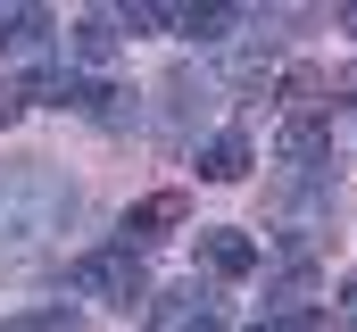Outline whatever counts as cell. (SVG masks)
I'll use <instances>...</instances> for the list:
<instances>
[{
    "label": "cell",
    "mask_w": 357,
    "mask_h": 332,
    "mask_svg": "<svg viewBox=\"0 0 357 332\" xmlns=\"http://www.w3.org/2000/svg\"><path fill=\"white\" fill-rule=\"evenodd\" d=\"M25 116V100H17V83H0V125H17Z\"/></svg>",
    "instance_id": "obj_14"
},
{
    "label": "cell",
    "mask_w": 357,
    "mask_h": 332,
    "mask_svg": "<svg viewBox=\"0 0 357 332\" xmlns=\"http://www.w3.org/2000/svg\"><path fill=\"white\" fill-rule=\"evenodd\" d=\"M341 25H349V33H357V8H349V17H341Z\"/></svg>",
    "instance_id": "obj_15"
},
{
    "label": "cell",
    "mask_w": 357,
    "mask_h": 332,
    "mask_svg": "<svg viewBox=\"0 0 357 332\" xmlns=\"http://www.w3.org/2000/svg\"><path fill=\"white\" fill-rule=\"evenodd\" d=\"M116 17V33H158V25H175V8H158V0H125V8H108Z\"/></svg>",
    "instance_id": "obj_11"
},
{
    "label": "cell",
    "mask_w": 357,
    "mask_h": 332,
    "mask_svg": "<svg viewBox=\"0 0 357 332\" xmlns=\"http://www.w3.org/2000/svg\"><path fill=\"white\" fill-rule=\"evenodd\" d=\"M324 158H333V116H291L282 125V166L324 174Z\"/></svg>",
    "instance_id": "obj_6"
},
{
    "label": "cell",
    "mask_w": 357,
    "mask_h": 332,
    "mask_svg": "<svg viewBox=\"0 0 357 332\" xmlns=\"http://www.w3.org/2000/svg\"><path fill=\"white\" fill-rule=\"evenodd\" d=\"M75 291H84V299H108V308H150V274H142V257L116 249V241L75 257Z\"/></svg>",
    "instance_id": "obj_1"
},
{
    "label": "cell",
    "mask_w": 357,
    "mask_h": 332,
    "mask_svg": "<svg viewBox=\"0 0 357 332\" xmlns=\"http://www.w3.org/2000/svg\"><path fill=\"white\" fill-rule=\"evenodd\" d=\"M50 8H0V59H42L50 50Z\"/></svg>",
    "instance_id": "obj_7"
},
{
    "label": "cell",
    "mask_w": 357,
    "mask_h": 332,
    "mask_svg": "<svg viewBox=\"0 0 357 332\" xmlns=\"http://www.w3.org/2000/svg\"><path fill=\"white\" fill-rule=\"evenodd\" d=\"M333 316H341V324L357 332V274H349V282H341V291H333Z\"/></svg>",
    "instance_id": "obj_13"
},
{
    "label": "cell",
    "mask_w": 357,
    "mask_h": 332,
    "mask_svg": "<svg viewBox=\"0 0 357 332\" xmlns=\"http://www.w3.org/2000/svg\"><path fill=\"white\" fill-rule=\"evenodd\" d=\"M183 216H191V199H183V191H150L142 208H125V225H116V249H133V257H142L150 241H167Z\"/></svg>",
    "instance_id": "obj_3"
},
{
    "label": "cell",
    "mask_w": 357,
    "mask_h": 332,
    "mask_svg": "<svg viewBox=\"0 0 357 332\" xmlns=\"http://www.w3.org/2000/svg\"><path fill=\"white\" fill-rule=\"evenodd\" d=\"M274 59H282V42H274V33H258V42H241V50L225 59V75L241 83V91H258V83L274 75Z\"/></svg>",
    "instance_id": "obj_10"
},
{
    "label": "cell",
    "mask_w": 357,
    "mask_h": 332,
    "mask_svg": "<svg viewBox=\"0 0 357 332\" xmlns=\"http://www.w3.org/2000/svg\"><path fill=\"white\" fill-rule=\"evenodd\" d=\"M199 266H208L216 282H241V274H258V241H250L241 225H208V233H199Z\"/></svg>",
    "instance_id": "obj_5"
},
{
    "label": "cell",
    "mask_w": 357,
    "mask_h": 332,
    "mask_svg": "<svg viewBox=\"0 0 357 332\" xmlns=\"http://www.w3.org/2000/svg\"><path fill=\"white\" fill-rule=\"evenodd\" d=\"M116 42H125V33H116L108 8L75 17V25H67V75H75V67H84V75H108V67H116Z\"/></svg>",
    "instance_id": "obj_4"
},
{
    "label": "cell",
    "mask_w": 357,
    "mask_h": 332,
    "mask_svg": "<svg viewBox=\"0 0 357 332\" xmlns=\"http://www.w3.org/2000/svg\"><path fill=\"white\" fill-rule=\"evenodd\" d=\"M233 25H241V8H175V33L199 50H233Z\"/></svg>",
    "instance_id": "obj_9"
},
{
    "label": "cell",
    "mask_w": 357,
    "mask_h": 332,
    "mask_svg": "<svg viewBox=\"0 0 357 332\" xmlns=\"http://www.w3.org/2000/svg\"><path fill=\"white\" fill-rule=\"evenodd\" d=\"M250 166H258L250 133H208V142H199V183H241Z\"/></svg>",
    "instance_id": "obj_8"
},
{
    "label": "cell",
    "mask_w": 357,
    "mask_h": 332,
    "mask_svg": "<svg viewBox=\"0 0 357 332\" xmlns=\"http://www.w3.org/2000/svg\"><path fill=\"white\" fill-rule=\"evenodd\" d=\"M0 332H84V324H75V308H25V316H8Z\"/></svg>",
    "instance_id": "obj_12"
},
{
    "label": "cell",
    "mask_w": 357,
    "mask_h": 332,
    "mask_svg": "<svg viewBox=\"0 0 357 332\" xmlns=\"http://www.w3.org/2000/svg\"><path fill=\"white\" fill-rule=\"evenodd\" d=\"M150 332H225V299L191 274L175 291H150Z\"/></svg>",
    "instance_id": "obj_2"
}]
</instances>
